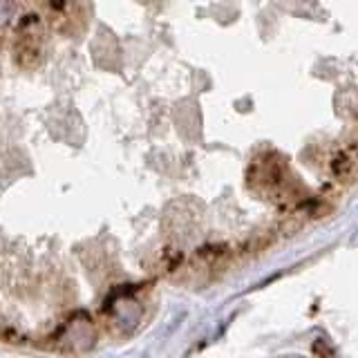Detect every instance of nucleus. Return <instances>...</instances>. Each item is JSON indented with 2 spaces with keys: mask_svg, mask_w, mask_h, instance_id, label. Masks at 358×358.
Here are the masks:
<instances>
[{
  "mask_svg": "<svg viewBox=\"0 0 358 358\" xmlns=\"http://www.w3.org/2000/svg\"><path fill=\"white\" fill-rule=\"evenodd\" d=\"M314 352H316L320 358H336V356H334V352H332V347H329V345H327V341H323V338L314 343Z\"/></svg>",
  "mask_w": 358,
  "mask_h": 358,
  "instance_id": "nucleus-1",
  "label": "nucleus"
}]
</instances>
